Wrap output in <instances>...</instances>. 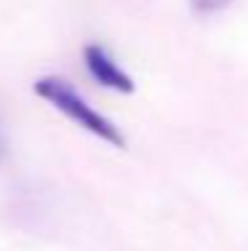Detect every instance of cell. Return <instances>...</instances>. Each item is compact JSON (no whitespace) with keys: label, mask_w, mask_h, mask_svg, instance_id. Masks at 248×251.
<instances>
[{"label":"cell","mask_w":248,"mask_h":251,"mask_svg":"<svg viewBox=\"0 0 248 251\" xmlns=\"http://www.w3.org/2000/svg\"><path fill=\"white\" fill-rule=\"evenodd\" d=\"M32 91L38 94L45 104H51L54 110H59L67 121H72L78 128L88 131L91 136L107 142L110 147H126V134L120 131L112 118H107L104 112H99L67 77L59 75H43L32 83Z\"/></svg>","instance_id":"1"},{"label":"cell","mask_w":248,"mask_h":251,"mask_svg":"<svg viewBox=\"0 0 248 251\" xmlns=\"http://www.w3.org/2000/svg\"><path fill=\"white\" fill-rule=\"evenodd\" d=\"M83 64H86L88 75L93 77V83H99L102 88H110L117 94H134V88H136L128 70L99 43H88L83 49Z\"/></svg>","instance_id":"2"},{"label":"cell","mask_w":248,"mask_h":251,"mask_svg":"<svg viewBox=\"0 0 248 251\" xmlns=\"http://www.w3.org/2000/svg\"><path fill=\"white\" fill-rule=\"evenodd\" d=\"M192 3V11L200 16H211L216 11H222L224 5H229V0H190Z\"/></svg>","instance_id":"3"},{"label":"cell","mask_w":248,"mask_h":251,"mask_svg":"<svg viewBox=\"0 0 248 251\" xmlns=\"http://www.w3.org/2000/svg\"><path fill=\"white\" fill-rule=\"evenodd\" d=\"M0 155H3V134H0Z\"/></svg>","instance_id":"4"}]
</instances>
